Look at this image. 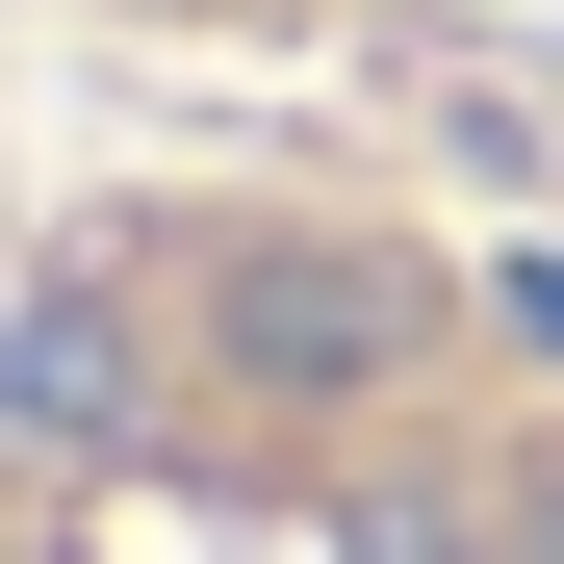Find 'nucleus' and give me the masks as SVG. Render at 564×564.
I'll return each instance as SVG.
<instances>
[{
	"label": "nucleus",
	"mask_w": 564,
	"mask_h": 564,
	"mask_svg": "<svg viewBox=\"0 0 564 564\" xmlns=\"http://www.w3.org/2000/svg\"><path fill=\"white\" fill-rule=\"evenodd\" d=\"M206 334H231V386L334 411V386H386V359H411V282L334 257V231H206Z\"/></svg>",
	"instance_id": "obj_1"
},
{
	"label": "nucleus",
	"mask_w": 564,
	"mask_h": 564,
	"mask_svg": "<svg viewBox=\"0 0 564 564\" xmlns=\"http://www.w3.org/2000/svg\"><path fill=\"white\" fill-rule=\"evenodd\" d=\"M0 436H52V462H129L154 436V359L104 282H0Z\"/></svg>",
	"instance_id": "obj_2"
}]
</instances>
